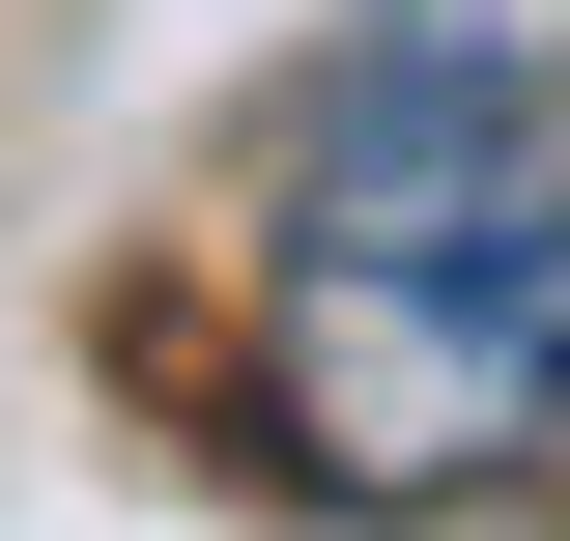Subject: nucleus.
Returning <instances> with one entry per match:
<instances>
[{
  "label": "nucleus",
  "mask_w": 570,
  "mask_h": 541,
  "mask_svg": "<svg viewBox=\"0 0 570 541\" xmlns=\"http://www.w3.org/2000/svg\"><path fill=\"white\" fill-rule=\"evenodd\" d=\"M570 400V86L400 58L371 29L285 142V285H257V427L343 513H428V484L542 456Z\"/></svg>",
  "instance_id": "1"
}]
</instances>
